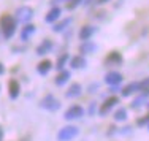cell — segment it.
Here are the masks:
<instances>
[{"label":"cell","instance_id":"277c9868","mask_svg":"<svg viewBox=\"0 0 149 141\" xmlns=\"http://www.w3.org/2000/svg\"><path fill=\"white\" fill-rule=\"evenodd\" d=\"M40 106L45 108V110H49V111H56V110H59L60 103H59V100H56V98L52 97V95H46L43 100L40 101Z\"/></svg>","mask_w":149,"mask_h":141},{"label":"cell","instance_id":"ac0fdd59","mask_svg":"<svg viewBox=\"0 0 149 141\" xmlns=\"http://www.w3.org/2000/svg\"><path fill=\"white\" fill-rule=\"evenodd\" d=\"M79 94H81V86L79 84H72L70 89L67 90V97L68 98H74V97H78Z\"/></svg>","mask_w":149,"mask_h":141},{"label":"cell","instance_id":"ba28073f","mask_svg":"<svg viewBox=\"0 0 149 141\" xmlns=\"http://www.w3.org/2000/svg\"><path fill=\"white\" fill-rule=\"evenodd\" d=\"M138 90H141V83H130L122 89V95L129 97V95H132L133 92H138Z\"/></svg>","mask_w":149,"mask_h":141},{"label":"cell","instance_id":"8992f818","mask_svg":"<svg viewBox=\"0 0 149 141\" xmlns=\"http://www.w3.org/2000/svg\"><path fill=\"white\" fill-rule=\"evenodd\" d=\"M105 81L108 84H111V86H118V84H120V81H122V75L118 72H109V73H106Z\"/></svg>","mask_w":149,"mask_h":141},{"label":"cell","instance_id":"484cf974","mask_svg":"<svg viewBox=\"0 0 149 141\" xmlns=\"http://www.w3.org/2000/svg\"><path fill=\"white\" fill-rule=\"evenodd\" d=\"M60 2H68V0H51V5H57V3H60Z\"/></svg>","mask_w":149,"mask_h":141},{"label":"cell","instance_id":"d6986e66","mask_svg":"<svg viewBox=\"0 0 149 141\" xmlns=\"http://www.w3.org/2000/svg\"><path fill=\"white\" fill-rule=\"evenodd\" d=\"M68 79H70V73L68 72H60L59 75L56 76V84H57V86H63Z\"/></svg>","mask_w":149,"mask_h":141},{"label":"cell","instance_id":"44dd1931","mask_svg":"<svg viewBox=\"0 0 149 141\" xmlns=\"http://www.w3.org/2000/svg\"><path fill=\"white\" fill-rule=\"evenodd\" d=\"M70 22H72V19H70V17H67V19H63V21H60V22L56 24V26L52 27V30H54V32H62V30L67 29V26H68Z\"/></svg>","mask_w":149,"mask_h":141},{"label":"cell","instance_id":"7a4b0ae2","mask_svg":"<svg viewBox=\"0 0 149 141\" xmlns=\"http://www.w3.org/2000/svg\"><path fill=\"white\" fill-rule=\"evenodd\" d=\"M78 132H79V130H78V127H74V125L63 127L62 130H59L57 138H59V141H70L78 135Z\"/></svg>","mask_w":149,"mask_h":141},{"label":"cell","instance_id":"f546056e","mask_svg":"<svg viewBox=\"0 0 149 141\" xmlns=\"http://www.w3.org/2000/svg\"><path fill=\"white\" fill-rule=\"evenodd\" d=\"M108 0H98V3H106Z\"/></svg>","mask_w":149,"mask_h":141},{"label":"cell","instance_id":"52a82bcc","mask_svg":"<svg viewBox=\"0 0 149 141\" xmlns=\"http://www.w3.org/2000/svg\"><path fill=\"white\" fill-rule=\"evenodd\" d=\"M119 103V98L118 97H109L108 100H105V103L102 105V108H100V114H106L109 110H111L114 105H118Z\"/></svg>","mask_w":149,"mask_h":141},{"label":"cell","instance_id":"f1b7e54d","mask_svg":"<svg viewBox=\"0 0 149 141\" xmlns=\"http://www.w3.org/2000/svg\"><path fill=\"white\" fill-rule=\"evenodd\" d=\"M2 73H3V65L0 63V75H2Z\"/></svg>","mask_w":149,"mask_h":141},{"label":"cell","instance_id":"9c48e42d","mask_svg":"<svg viewBox=\"0 0 149 141\" xmlns=\"http://www.w3.org/2000/svg\"><path fill=\"white\" fill-rule=\"evenodd\" d=\"M94 33H95V27L94 26H84L83 29L79 30V38L84 40V41H87Z\"/></svg>","mask_w":149,"mask_h":141},{"label":"cell","instance_id":"30bf717a","mask_svg":"<svg viewBox=\"0 0 149 141\" xmlns=\"http://www.w3.org/2000/svg\"><path fill=\"white\" fill-rule=\"evenodd\" d=\"M59 16H60V8H59V6H52V8L48 11L45 21H46V22H54V21L59 19Z\"/></svg>","mask_w":149,"mask_h":141},{"label":"cell","instance_id":"4fadbf2b","mask_svg":"<svg viewBox=\"0 0 149 141\" xmlns=\"http://www.w3.org/2000/svg\"><path fill=\"white\" fill-rule=\"evenodd\" d=\"M8 89H10V97L11 98H16L19 95V83L16 79H11L8 83Z\"/></svg>","mask_w":149,"mask_h":141},{"label":"cell","instance_id":"2e32d148","mask_svg":"<svg viewBox=\"0 0 149 141\" xmlns=\"http://www.w3.org/2000/svg\"><path fill=\"white\" fill-rule=\"evenodd\" d=\"M51 67H52V62L48 60V59H45V60H41L38 63V73H40V75H46V73L51 70Z\"/></svg>","mask_w":149,"mask_h":141},{"label":"cell","instance_id":"3957f363","mask_svg":"<svg viewBox=\"0 0 149 141\" xmlns=\"http://www.w3.org/2000/svg\"><path fill=\"white\" fill-rule=\"evenodd\" d=\"M32 16H33V11L29 6H19L16 10V21H19V22H29Z\"/></svg>","mask_w":149,"mask_h":141},{"label":"cell","instance_id":"83f0119b","mask_svg":"<svg viewBox=\"0 0 149 141\" xmlns=\"http://www.w3.org/2000/svg\"><path fill=\"white\" fill-rule=\"evenodd\" d=\"M92 2H94V0H86V3H84V5H91Z\"/></svg>","mask_w":149,"mask_h":141},{"label":"cell","instance_id":"5b68a950","mask_svg":"<svg viewBox=\"0 0 149 141\" xmlns=\"http://www.w3.org/2000/svg\"><path fill=\"white\" fill-rule=\"evenodd\" d=\"M83 108L81 106H78V105H74V106H70L68 110L65 111V116H63V117L65 119H78V117H81V116H83Z\"/></svg>","mask_w":149,"mask_h":141},{"label":"cell","instance_id":"9a60e30c","mask_svg":"<svg viewBox=\"0 0 149 141\" xmlns=\"http://www.w3.org/2000/svg\"><path fill=\"white\" fill-rule=\"evenodd\" d=\"M106 63H114V65H119V63H122V56L119 54V52L113 51L111 54H108V57H106Z\"/></svg>","mask_w":149,"mask_h":141},{"label":"cell","instance_id":"e0dca14e","mask_svg":"<svg viewBox=\"0 0 149 141\" xmlns=\"http://www.w3.org/2000/svg\"><path fill=\"white\" fill-rule=\"evenodd\" d=\"M141 92H143V94H141V97H138L136 100L133 101V103H132V106H135V108H140L141 105H143L144 101H146V98L149 97V89H144V90H141Z\"/></svg>","mask_w":149,"mask_h":141},{"label":"cell","instance_id":"6da1fadb","mask_svg":"<svg viewBox=\"0 0 149 141\" xmlns=\"http://www.w3.org/2000/svg\"><path fill=\"white\" fill-rule=\"evenodd\" d=\"M0 27H2L3 37L11 38L15 35V30H16V19L10 15H3L0 17Z\"/></svg>","mask_w":149,"mask_h":141},{"label":"cell","instance_id":"603a6c76","mask_svg":"<svg viewBox=\"0 0 149 141\" xmlns=\"http://www.w3.org/2000/svg\"><path fill=\"white\" fill-rule=\"evenodd\" d=\"M67 60H68V54H62V56L59 57V60H57V68H59V70H62Z\"/></svg>","mask_w":149,"mask_h":141},{"label":"cell","instance_id":"7402d4cb","mask_svg":"<svg viewBox=\"0 0 149 141\" xmlns=\"http://www.w3.org/2000/svg\"><path fill=\"white\" fill-rule=\"evenodd\" d=\"M114 119H116V121H125V119H127V111H125V108H120V110L116 111Z\"/></svg>","mask_w":149,"mask_h":141},{"label":"cell","instance_id":"cb8c5ba5","mask_svg":"<svg viewBox=\"0 0 149 141\" xmlns=\"http://www.w3.org/2000/svg\"><path fill=\"white\" fill-rule=\"evenodd\" d=\"M79 3H83V0H68V2H67V8H68V10H74Z\"/></svg>","mask_w":149,"mask_h":141},{"label":"cell","instance_id":"7c38bea8","mask_svg":"<svg viewBox=\"0 0 149 141\" xmlns=\"http://www.w3.org/2000/svg\"><path fill=\"white\" fill-rule=\"evenodd\" d=\"M70 65H72L73 68H84V67L87 65V62L83 56H74L72 60H70Z\"/></svg>","mask_w":149,"mask_h":141},{"label":"cell","instance_id":"ffe728a7","mask_svg":"<svg viewBox=\"0 0 149 141\" xmlns=\"http://www.w3.org/2000/svg\"><path fill=\"white\" fill-rule=\"evenodd\" d=\"M95 49V44L92 43V41H83V44L79 46V51L83 52V54H89Z\"/></svg>","mask_w":149,"mask_h":141},{"label":"cell","instance_id":"8fae6325","mask_svg":"<svg viewBox=\"0 0 149 141\" xmlns=\"http://www.w3.org/2000/svg\"><path fill=\"white\" fill-rule=\"evenodd\" d=\"M51 48H52V41L51 40H45L43 43L37 48V54L38 56H45V54H48V52L51 51Z\"/></svg>","mask_w":149,"mask_h":141},{"label":"cell","instance_id":"4316f807","mask_svg":"<svg viewBox=\"0 0 149 141\" xmlns=\"http://www.w3.org/2000/svg\"><path fill=\"white\" fill-rule=\"evenodd\" d=\"M144 122H149V114H148V116H146V117H144V119H141V121L138 122V124H140V125H143Z\"/></svg>","mask_w":149,"mask_h":141},{"label":"cell","instance_id":"5bb4252c","mask_svg":"<svg viewBox=\"0 0 149 141\" xmlns=\"http://www.w3.org/2000/svg\"><path fill=\"white\" fill-rule=\"evenodd\" d=\"M33 32H35V26L27 24V26L22 29V32H21V38H22V41H27V40H29L32 35H33Z\"/></svg>","mask_w":149,"mask_h":141},{"label":"cell","instance_id":"4dcf8cb0","mask_svg":"<svg viewBox=\"0 0 149 141\" xmlns=\"http://www.w3.org/2000/svg\"><path fill=\"white\" fill-rule=\"evenodd\" d=\"M2 136H3V132H2V128H0V140H2Z\"/></svg>","mask_w":149,"mask_h":141},{"label":"cell","instance_id":"d4e9b609","mask_svg":"<svg viewBox=\"0 0 149 141\" xmlns=\"http://www.w3.org/2000/svg\"><path fill=\"white\" fill-rule=\"evenodd\" d=\"M144 89H149V78L141 81V90H144Z\"/></svg>","mask_w":149,"mask_h":141}]
</instances>
